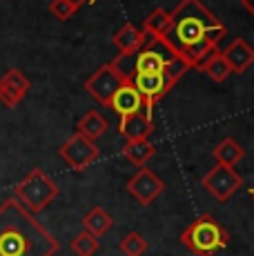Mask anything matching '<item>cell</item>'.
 Listing matches in <instances>:
<instances>
[{"label":"cell","mask_w":254,"mask_h":256,"mask_svg":"<svg viewBox=\"0 0 254 256\" xmlns=\"http://www.w3.org/2000/svg\"><path fill=\"white\" fill-rule=\"evenodd\" d=\"M226 34L228 27L201 0H180L172 12V24L163 42L196 70L210 54L216 52Z\"/></svg>","instance_id":"1"},{"label":"cell","mask_w":254,"mask_h":256,"mask_svg":"<svg viewBox=\"0 0 254 256\" xmlns=\"http://www.w3.org/2000/svg\"><path fill=\"white\" fill-rule=\"evenodd\" d=\"M50 12H52L54 18H58V20H70L78 9L74 7V4L67 2V0H52V2H50Z\"/></svg>","instance_id":"25"},{"label":"cell","mask_w":254,"mask_h":256,"mask_svg":"<svg viewBox=\"0 0 254 256\" xmlns=\"http://www.w3.org/2000/svg\"><path fill=\"white\" fill-rule=\"evenodd\" d=\"M14 198L32 214H40L52 205V200L60 194V187L54 178L45 174L40 167H34L32 172L16 185Z\"/></svg>","instance_id":"4"},{"label":"cell","mask_w":254,"mask_h":256,"mask_svg":"<svg viewBox=\"0 0 254 256\" xmlns=\"http://www.w3.org/2000/svg\"><path fill=\"white\" fill-rule=\"evenodd\" d=\"M56 236L16 198L0 205V256H54Z\"/></svg>","instance_id":"2"},{"label":"cell","mask_w":254,"mask_h":256,"mask_svg":"<svg viewBox=\"0 0 254 256\" xmlns=\"http://www.w3.org/2000/svg\"><path fill=\"white\" fill-rule=\"evenodd\" d=\"M118 248L125 256H143L148 252V240H145L138 232H130L123 240H120Z\"/></svg>","instance_id":"24"},{"label":"cell","mask_w":254,"mask_h":256,"mask_svg":"<svg viewBox=\"0 0 254 256\" xmlns=\"http://www.w3.org/2000/svg\"><path fill=\"white\" fill-rule=\"evenodd\" d=\"M196 70L203 72V74H208V76L212 78L214 82H223L230 76V74H232V70H230V65L226 62V58H223V54L218 52V49L210 54V56L205 58L201 65L196 67Z\"/></svg>","instance_id":"21"},{"label":"cell","mask_w":254,"mask_h":256,"mask_svg":"<svg viewBox=\"0 0 254 256\" xmlns=\"http://www.w3.org/2000/svg\"><path fill=\"white\" fill-rule=\"evenodd\" d=\"M114 47L118 49V54H138L145 47V34L143 29H138L136 24L127 22L112 38Z\"/></svg>","instance_id":"15"},{"label":"cell","mask_w":254,"mask_h":256,"mask_svg":"<svg viewBox=\"0 0 254 256\" xmlns=\"http://www.w3.org/2000/svg\"><path fill=\"white\" fill-rule=\"evenodd\" d=\"M112 225H114V218H112V214L105 208H92L82 216V228H85V232H90L92 236H96V238H100L102 234L110 232Z\"/></svg>","instance_id":"18"},{"label":"cell","mask_w":254,"mask_h":256,"mask_svg":"<svg viewBox=\"0 0 254 256\" xmlns=\"http://www.w3.org/2000/svg\"><path fill=\"white\" fill-rule=\"evenodd\" d=\"M221 54L230 65V70H232V74H243L254 65V47L246 38H234Z\"/></svg>","instance_id":"12"},{"label":"cell","mask_w":254,"mask_h":256,"mask_svg":"<svg viewBox=\"0 0 254 256\" xmlns=\"http://www.w3.org/2000/svg\"><path fill=\"white\" fill-rule=\"evenodd\" d=\"M170 24H172V12H165V9L156 7L154 12H150V16L143 22V34H145V45L154 40H163L165 34L170 32Z\"/></svg>","instance_id":"16"},{"label":"cell","mask_w":254,"mask_h":256,"mask_svg":"<svg viewBox=\"0 0 254 256\" xmlns=\"http://www.w3.org/2000/svg\"><path fill=\"white\" fill-rule=\"evenodd\" d=\"M241 7L246 9V12L254 18V0H241Z\"/></svg>","instance_id":"26"},{"label":"cell","mask_w":254,"mask_h":256,"mask_svg":"<svg viewBox=\"0 0 254 256\" xmlns=\"http://www.w3.org/2000/svg\"><path fill=\"white\" fill-rule=\"evenodd\" d=\"M165 183L148 167H140L130 180H127V192L130 196H134L140 205H150L163 194Z\"/></svg>","instance_id":"8"},{"label":"cell","mask_w":254,"mask_h":256,"mask_svg":"<svg viewBox=\"0 0 254 256\" xmlns=\"http://www.w3.org/2000/svg\"><path fill=\"white\" fill-rule=\"evenodd\" d=\"M156 154V147L150 138L145 140H132V142H125L123 147V156L130 160L132 165H138V167H145L150 160L154 158Z\"/></svg>","instance_id":"19"},{"label":"cell","mask_w":254,"mask_h":256,"mask_svg":"<svg viewBox=\"0 0 254 256\" xmlns=\"http://www.w3.org/2000/svg\"><path fill=\"white\" fill-rule=\"evenodd\" d=\"M98 248H100L98 238L92 236L90 232H85V230L72 238V250H74L76 256H94L96 252H98Z\"/></svg>","instance_id":"23"},{"label":"cell","mask_w":254,"mask_h":256,"mask_svg":"<svg viewBox=\"0 0 254 256\" xmlns=\"http://www.w3.org/2000/svg\"><path fill=\"white\" fill-rule=\"evenodd\" d=\"M212 156H214V160H216L218 165L234 167L238 160L243 158V156H246V150H243V147L238 145L234 138H230V136H228V138H223L216 147H214Z\"/></svg>","instance_id":"20"},{"label":"cell","mask_w":254,"mask_h":256,"mask_svg":"<svg viewBox=\"0 0 254 256\" xmlns=\"http://www.w3.org/2000/svg\"><path fill=\"white\" fill-rule=\"evenodd\" d=\"M123 85H125V80H123V78H120L114 70H112V65H102L100 70H96L90 78H87L85 92L90 94V96L94 98L98 105L110 107V102H112V98H114V94L118 92Z\"/></svg>","instance_id":"7"},{"label":"cell","mask_w":254,"mask_h":256,"mask_svg":"<svg viewBox=\"0 0 254 256\" xmlns=\"http://www.w3.org/2000/svg\"><path fill=\"white\" fill-rule=\"evenodd\" d=\"M58 154H60V158L72 170L80 172V170H87L92 163H96V158L100 156V150L96 147V142L87 140L85 136L74 134L58 147Z\"/></svg>","instance_id":"6"},{"label":"cell","mask_w":254,"mask_h":256,"mask_svg":"<svg viewBox=\"0 0 254 256\" xmlns=\"http://www.w3.org/2000/svg\"><path fill=\"white\" fill-rule=\"evenodd\" d=\"M180 243L196 256H214L230 243V234L212 214H203L183 230Z\"/></svg>","instance_id":"3"},{"label":"cell","mask_w":254,"mask_h":256,"mask_svg":"<svg viewBox=\"0 0 254 256\" xmlns=\"http://www.w3.org/2000/svg\"><path fill=\"white\" fill-rule=\"evenodd\" d=\"M176 54L172 52L163 40L148 42L138 54H136V74H163L168 62Z\"/></svg>","instance_id":"9"},{"label":"cell","mask_w":254,"mask_h":256,"mask_svg":"<svg viewBox=\"0 0 254 256\" xmlns=\"http://www.w3.org/2000/svg\"><path fill=\"white\" fill-rule=\"evenodd\" d=\"M110 110L116 112L120 118L132 116V114H138V112H145V100L138 94V90L134 87V82H125V85L114 94V98H112V102H110Z\"/></svg>","instance_id":"13"},{"label":"cell","mask_w":254,"mask_h":256,"mask_svg":"<svg viewBox=\"0 0 254 256\" xmlns=\"http://www.w3.org/2000/svg\"><path fill=\"white\" fill-rule=\"evenodd\" d=\"M107 127H110L107 118L102 116L100 112L90 110L87 114H82L80 118H78V122H76V134H80V136H85L87 140L96 142V140H98L100 136L107 132Z\"/></svg>","instance_id":"17"},{"label":"cell","mask_w":254,"mask_h":256,"mask_svg":"<svg viewBox=\"0 0 254 256\" xmlns=\"http://www.w3.org/2000/svg\"><path fill=\"white\" fill-rule=\"evenodd\" d=\"M201 183H203V190H208L210 196H214L218 203H228V200L243 187V178L234 167L216 163L203 176Z\"/></svg>","instance_id":"5"},{"label":"cell","mask_w":254,"mask_h":256,"mask_svg":"<svg viewBox=\"0 0 254 256\" xmlns=\"http://www.w3.org/2000/svg\"><path fill=\"white\" fill-rule=\"evenodd\" d=\"M67 2H70V4H74V7H76V9H80V7H82V4L92 2V0H67Z\"/></svg>","instance_id":"27"},{"label":"cell","mask_w":254,"mask_h":256,"mask_svg":"<svg viewBox=\"0 0 254 256\" xmlns=\"http://www.w3.org/2000/svg\"><path fill=\"white\" fill-rule=\"evenodd\" d=\"M132 82H134V87L138 90L140 96H143L145 112H148L150 116H152L156 102H158L160 98H163L165 94L174 87L172 82L168 80V76H165V74H136Z\"/></svg>","instance_id":"10"},{"label":"cell","mask_w":254,"mask_h":256,"mask_svg":"<svg viewBox=\"0 0 254 256\" xmlns=\"http://www.w3.org/2000/svg\"><path fill=\"white\" fill-rule=\"evenodd\" d=\"M110 65L125 82L134 80V76H136V54H118Z\"/></svg>","instance_id":"22"},{"label":"cell","mask_w":254,"mask_h":256,"mask_svg":"<svg viewBox=\"0 0 254 256\" xmlns=\"http://www.w3.org/2000/svg\"><path fill=\"white\" fill-rule=\"evenodd\" d=\"M250 196H252V200H254V187H252V190H250Z\"/></svg>","instance_id":"28"},{"label":"cell","mask_w":254,"mask_h":256,"mask_svg":"<svg viewBox=\"0 0 254 256\" xmlns=\"http://www.w3.org/2000/svg\"><path fill=\"white\" fill-rule=\"evenodd\" d=\"M118 132H120V136L125 138V142L150 138L152 132H154L152 116H150L148 112H138V114L123 116L120 118V122H118Z\"/></svg>","instance_id":"14"},{"label":"cell","mask_w":254,"mask_h":256,"mask_svg":"<svg viewBox=\"0 0 254 256\" xmlns=\"http://www.w3.org/2000/svg\"><path fill=\"white\" fill-rule=\"evenodd\" d=\"M29 87H32V82L20 70H7L0 78V102L7 110H12L27 96Z\"/></svg>","instance_id":"11"}]
</instances>
